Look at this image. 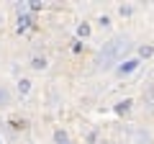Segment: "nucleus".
<instances>
[{"instance_id": "nucleus-1", "label": "nucleus", "mask_w": 154, "mask_h": 144, "mask_svg": "<svg viewBox=\"0 0 154 144\" xmlns=\"http://www.w3.org/2000/svg\"><path fill=\"white\" fill-rule=\"evenodd\" d=\"M11 103H13V93H11V88L0 83V111H3V108H8Z\"/></svg>"}, {"instance_id": "nucleus-2", "label": "nucleus", "mask_w": 154, "mask_h": 144, "mask_svg": "<svg viewBox=\"0 0 154 144\" xmlns=\"http://www.w3.org/2000/svg\"><path fill=\"white\" fill-rule=\"evenodd\" d=\"M31 67H33V70H44V67H46V59H44V57H33Z\"/></svg>"}]
</instances>
